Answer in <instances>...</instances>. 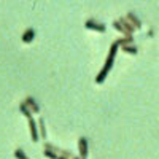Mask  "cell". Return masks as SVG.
Returning <instances> with one entry per match:
<instances>
[{
    "mask_svg": "<svg viewBox=\"0 0 159 159\" xmlns=\"http://www.w3.org/2000/svg\"><path fill=\"white\" fill-rule=\"evenodd\" d=\"M29 129H30V137H32V140H34V142H37V140L40 139V135H38V129H37V123L34 121L32 118L29 119Z\"/></svg>",
    "mask_w": 159,
    "mask_h": 159,
    "instance_id": "277c9868",
    "label": "cell"
},
{
    "mask_svg": "<svg viewBox=\"0 0 159 159\" xmlns=\"http://www.w3.org/2000/svg\"><path fill=\"white\" fill-rule=\"evenodd\" d=\"M78 150H80V159H86L88 156V140L81 137L78 140Z\"/></svg>",
    "mask_w": 159,
    "mask_h": 159,
    "instance_id": "3957f363",
    "label": "cell"
},
{
    "mask_svg": "<svg viewBox=\"0 0 159 159\" xmlns=\"http://www.w3.org/2000/svg\"><path fill=\"white\" fill-rule=\"evenodd\" d=\"M15 157H16V159H25L27 156H25V154H24V151L19 148V150H16V151H15Z\"/></svg>",
    "mask_w": 159,
    "mask_h": 159,
    "instance_id": "4fadbf2b",
    "label": "cell"
},
{
    "mask_svg": "<svg viewBox=\"0 0 159 159\" xmlns=\"http://www.w3.org/2000/svg\"><path fill=\"white\" fill-rule=\"evenodd\" d=\"M25 159H29V157H25Z\"/></svg>",
    "mask_w": 159,
    "mask_h": 159,
    "instance_id": "9a60e30c",
    "label": "cell"
},
{
    "mask_svg": "<svg viewBox=\"0 0 159 159\" xmlns=\"http://www.w3.org/2000/svg\"><path fill=\"white\" fill-rule=\"evenodd\" d=\"M34 38H35V30L34 29H27V30L22 34V42L24 43H30Z\"/></svg>",
    "mask_w": 159,
    "mask_h": 159,
    "instance_id": "52a82bcc",
    "label": "cell"
},
{
    "mask_svg": "<svg viewBox=\"0 0 159 159\" xmlns=\"http://www.w3.org/2000/svg\"><path fill=\"white\" fill-rule=\"evenodd\" d=\"M113 27H115V29H116L118 32L124 34L126 37H130V35H129V32H127V30H126V29L123 27V25H121V22H119V21H115V22H113Z\"/></svg>",
    "mask_w": 159,
    "mask_h": 159,
    "instance_id": "8fae6325",
    "label": "cell"
},
{
    "mask_svg": "<svg viewBox=\"0 0 159 159\" xmlns=\"http://www.w3.org/2000/svg\"><path fill=\"white\" fill-rule=\"evenodd\" d=\"M116 51H118V43L115 42V43L110 46V52H108V56H107V61H105V65L102 67L100 73L96 76V83H103L105 76L108 75V72H110L111 67H113V61H115V56H116Z\"/></svg>",
    "mask_w": 159,
    "mask_h": 159,
    "instance_id": "6da1fadb",
    "label": "cell"
},
{
    "mask_svg": "<svg viewBox=\"0 0 159 159\" xmlns=\"http://www.w3.org/2000/svg\"><path fill=\"white\" fill-rule=\"evenodd\" d=\"M121 49L124 51V52H127V54H137V48H135V45H126V46H121Z\"/></svg>",
    "mask_w": 159,
    "mask_h": 159,
    "instance_id": "30bf717a",
    "label": "cell"
},
{
    "mask_svg": "<svg viewBox=\"0 0 159 159\" xmlns=\"http://www.w3.org/2000/svg\"><path fill=\"white\" fill-rule=\"evenodd\" d=\"M25 105H27V107H29V110L32 111V113H38L40 111V107H38V105H37V102L32 99V97H27V99H25V102H24Z\"/></svg>",
    "mask_w": 159,
    "mask_h": 159,
    "instance_id": "8992f818",
    "label": "cell"
},
{
    "mask_svg": "<svg viewBox=\"0 0 159 159\" xmlns=\"http://www.w3.org/2000/svg\"><path fill=\"white\" fill-rule=\"evenodd\" d=\"M84 25H86V29H89V30H97V32H105L107 30V27H105L103 24H100V22H97L94 19H88L84 22Z\"/></svg>",
    "mask_w": 159,
    "mask_h": 159,
    "instance_id": "7a4b0ae2",
    "label": "cell"
},
{
    "mask_svg": "<svg viewBox=\"0 0 159 159\" xmlns=\"http://www.w3.org/2000/svg\"><path fill=\"white\" fill-rule=\"evenodd\" d=\"M116 43H118V46L132 45V43H134V38H132V37H124V38H119V40H116Z\"/></svg>",
    "mask_w": 159,
    "mask_h": 159,
    "instance_id": "ba28073f",
    "label": "cell"
},
{
    "mask_svg": "<svg viewBox=\"0 0 159 159\" xmlns=\"http://www.w3.org/2000/svg\"><path fill=\"white\" fill-rule=\"evenodd\" d=\"M40 135H42V137H46V129H45V119L42 118V119H40Z\"/></svg>",
    "mask_w": 159,
    "mask_h": 159,
    "instance_id": "7c38bea8",
    "label": "cell"
},
{
    "mask_svg": "<svg viewBox=\"0 0 159 159\" xmlns=\"http://www.w3.org/2000/svg\"><path fill=\"white\" fill-rule=\"evenodd\" d=\"M126 19H127L132 25H134L135 29H140V27H142V21L134 15V13H127V15H126Z\"/></svg>",
    "mask_w": 159,
    "mask_h": 159,
    "instance_id": "5b68a950",
    "label": "cell"
},
{
    "mask_svg": "<svg viewBox=\"0 0 159 159\" xmlns=\"http://www.w3.org/2000/svg\"><path fill=\"white\" fill-rule=\"evenodd\" d=\"M73 159H80V157H73Z\"/></svg>",
    "mask_w": 159,
    "mask_h": 159,
    "instance_id": "5bb4252c",
    "label": "cell"
},
{
    "mask_svg": "<svg viewBox=\"0 0 159 159\" xmlns=\"http://www.w3.org/2000/svg\"><path fill=\"white\" fill-rule=\"evenodd\" d=\"M19 108H21V111H22V115L25 116V118H27V119H30L32 118V111L29 110V107H27V105H25L24 102L19 105Z\"/></svg>",
    "mask_w": 159,
    "mask_h": 159,
    "instance_id": "9c48e42d",
    "label": "cell"
}]
</instances>
